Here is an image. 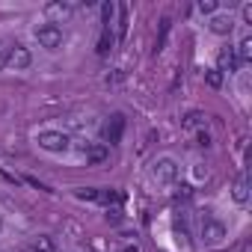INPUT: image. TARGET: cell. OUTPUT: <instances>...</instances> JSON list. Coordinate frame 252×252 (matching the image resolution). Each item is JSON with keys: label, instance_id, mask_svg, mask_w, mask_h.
<instances>
[{"label": "cell", "instance_id": "obj_1", "mask_svg": "<svg viewBox=\"0 0 252 252\" xmlns=\"http://www.w3.org/2000/svg\"><path fill=\"white\" fill-rule=\"evenodd\" d=\"M36 39H39L42 48L57 51V48L63 45V30H60L57 24H39V27H36Z\"/></svg>", "mask_w": 252, "mask_h": 252}, {"label": "cell", "instance_id": "obj_9", "mask_svg": "<svg viewBox=\"0 0 252 252\" xmlns=\"http://www.w3.org/2000/svg\"><path fill=\"white\" fill-rule=\"evenodd\" d=\"M217 60H220V68H217V71H228V74H231V71H237V68H240V60H237L234 48H222Z\"/></svg>", "mask_w": 252, "mask_h": 252}, {"label": "cell", "instance_id": "obj_19", "mask_svg": "<svg viewBox=\"0 0 252 252\" xmlns=\"http://www.w3.org/2000/svg\"><path fill=\"white\" fill-rule=\"evenodd\" d=\"M113 15H116V6L110 3V0H107V3H101V21H104V27L113 24Z\"/></svg>", "mask_w": 252, "mask_h": 252}, {"label": "cell", "instance_id": "obj_18", "mask_svg": "<svg viewBox=\"0 0 252 252\" xmlns=\"http://www.w3.org/2000/svg\"><path fill=\"white\" fill-rule=\"evenodd\" d=\"M205 83H208L211 89H220V86H222V71H217V68H208V71H205Z\"/></svg>", "mask_w": 252, "mask_h": 252}, {"label": "cell", "instance_id": "obj_10", "mask_svg": "<svg viewBox=\"0 0 252 252\" xmlns=\"http://www.w3.org/2000/svg\"><path fill=\"white\" fill-rule=\"evenodd\" d=\"M231 199L240 202V205L249 199V175H246V172H240V175L234 178V184H231Z\"/></svg>", "mask_w": 252, "mask_h": 252}, {"label": "cell", "instance_id": "obj_24", "mask_svg": "<svg viewBox=\"0 0 252 252\" xmlns=\"http://www.w3.org/2000/svg\"><path fill=\"white\" fill-rule=\"evenodd\" d=\"M77 199H86V202H98V190H95V187H80V190H77Z\"/></svg>", "mask_w": 252, "mask_h": 252}, {"label": "cell", "instance_id": "obj_11", "mask_svg": "<svg viewBox=\"0 0 252 252\" xmlns=\"http://www.w3.org/2000/svg\"><path fill=\"white\" fill-rule=\"evenodd\" d=\"M45 15H48V18H54L51 24L65 21V18L71 15V3H45Z\"/></svg>", "mask_w": 252, "mask_h": 252}, {"label": "cell", "instance_id": "obj_28", "mask_svg": "<svg viewBox=\"0 0 252 252\" xmlns=\"http://www.w3.org/2000/svg\"><path fill=\"white\" fill-rule=\"evenodd\" d=\"M122 252H143L140 243H128V246H122Z\"/></svg>", "mask_w": 252, "mask_h": 252}, {"label": "cell", "instance_id": "obj_25", "mask_svg": "<svg viewBox=\"0 0 252 252\" xmlns=\"http://www.w3.org/2000/svg\"><path fill=\"white\" fill-rule=\"evenodd\" d=\"M196 143H199L202 149H208V146H211V134H208V131H199V137H196Z\"/></svg>", "mask_w": 252, "mask_h": 252}, {"label": "cell", "instance_id": "obj_20", "mask_svg": "<svg viewBox=\"0 0 252 252\" xmlns=\"http://www.w3.org/2000/svg\"><path fill=\"white\" fill-rule=\"evenodd\" d=\"M128 33V6H119V39H125Z\"/></svg>", "mask_w": 252, "mask_h": 252}, {"label": "cell", "instance_id": "obj_26", "mask_svg": "<svg viewBox=\"0 0 252 252\" xmlns=\"http://www.w3.org/2000/svg\"><path fill=\"white\" fill-rule=\"evenodd\" d=\"M107 220L119 222V220H122V208H107Z\"/></svg>", "mask_w": 252, "mask_h": 252}, {"label": "cell", "instance_id": "obj_5", "mask_svg": "<svg viewBox=\"0 0 252 252\" xmlns=\"http://www.w3.org/2000/svg\"><path fill=\"white\" fill-rule=\"evenodd\" d=\"M152 175H155V181H160V184H172V181L178 178V163H175L172 158H160V160L155 163Z\"/></svg>", "mask_w": 252, "mask_h": 252}, {"label": "cell", "instance_id": "obj_13", "mask_svg": "<svg viewBox=\"0 0 252 252\" xmlns=\"http://www.w3.org/2000/svg\"><path fill=\"white\" fill-rule=\"evenodd\" d=\"M231 27H234L231 15H214V18H211V30H214L217 36H228V33H231Z\"/></svg>", "mask_w": 252, "mask_h": 252}, {"label": "cell", "instance_id": "obj_15", "mask_svg": "<svg viewBox=\"0 0 252 252\" xmlns=\"http://www.w3.org/2000/svg\"><path fill=\"white\" fill-rule=\"evenodd\" d=\"M199 125H205V113H199V110H190V113L181 119V128H184V131H193V128H199Z\"/></svg>", "mask_w": 252, "mask_h": 252}, {"label": "cell", "instance_id": "obj_6", "mask_svg": "<svg viewBox=\"0 0 252 252\" xmlns=\"http://www.w3.org/2000/svg\"><path fill=\"white\" fill-rule=\"evenodd\" d=\"M30 63H33V57H30V51H27L24 45H15L12 51H6V65H12L15 71L30 68Z\"/></svg>", "mask_w": 252, "mask_h": 252}, {"label": "cell", "instance_id": "obj_8", "mask_svg": "<svg viewBox=\"0 0 252 252\" xmlns=\"http://www.w3.org/2000/svg\"><path fill=\"white\" fill-rule=\"evenodd\" d=\"M175 243H178L184 252L193 249V243H190V228H187V217H175Z\"/></svg>", "mask_w": 252, "mask_h": 252}, {"label": "cell", "instance_id": "obj_27", "mask_svg": "<svg viewBox=\"0 0 252 252\" xmlns=\"http://www.w3.org/2000/svg\"><path fill=\"white\" fill-rule=\"evenodd\" d=\"M243 21H246V24L252 21V3H243Z\"/></svg>", "mask_w": 252, "mask_h": 252}, {"label": "cell", "instance_id": "obj_17", "mask_svg": "<svg viewBox=\"0 0 252 252\" xmlns=\"http://www.w3.org/2000/svg\"><path fill=\"white\" fill-rule=\"evenodd\" d=\"M234 54H237L240 65H243V63H249V60H252V39H249V36H243V39H240V45L234 48Z\"/></svg>", "mask_w": 252, "mask_h": 252}, {"label": "cell", "instance_id": "obj_22", "mask_svg": "<svg viewBox=\"0 0 252 252\" xmlns=\"http://www.w3.org/2000/svg\"><path fill=\"white\" fill-rule=\"evenodd\" d=\"M33 252H54V240H51V237H36Z\"/></svg>", "mask_w": 252, "mask_h": 252}, {"label": "cell", "instance_id": "obj_23", "mask_svg": "<svg viewBox=\"0 0 252 252\" xmlns=\"http://www.w3.org/2000/svg\"><path fill=\"white\" fill-rule=\"evenodd\" d=\"M217 6H220L217 0H199V12H202V15H214Z\"/></svg>", "mask_w": 252, "mask_h": 252}, {"label": "cell", "instance_id": "obj_12", "mask_svg": "<svg viewBox=\"0 0 252 252\" xmlns=\"http://www.w3.org/2000/svg\"><path fill=\"white\" fill-rule=\"evenodd\" d=\"M113 45H116V36H113V30H110V27H104V30H101V36H98V45H95L98 57H107V54L113 51Z\"/></svg>", "mask_w": 252, "mask_h": 252}, {"label": "cell", "instance_id": "obj_16", "mask_svg": "<svg viewBox=\"0 0 252 252\" xmlns=\"http://www.w3.org/2000/svg\"><path fill=\"white\" fill-rule=\"evenodd\" d=\"M169 30H172V21H169V18H160V33H158V42H155V54H160V51L166 48Z\"/></svg>", "mask_w": 252, "mask_h": 252}, {"label": "cell", "instance_id": "obj_4", "mask_svg": "<svg viewBox=\"0 0 252 252\" xmlns=\"http://www.w3.org/2000/svg\"><path fill=\"white\" fill-rule=\"evenodd\" d=\"M36 143H39V146H42L45 152H65L71 140H68V137H65L63 131H42Z\"/></svg>", "mask_w": 252, "mask_h": 252}, {"label": "cell", "instance_id": "obj_2", "mask_svg": "<svg viewBox=\"0 0 252 252\" xmlns=\"http://www.w3.org/2000/svg\"><path fill=\"white\" fill-rule=\"evenodd\" d=\"M225 225L220 222V220H211V217H205L202 220V240H205V246H217V243H222L225 240Z\"/></svg>", "mask_w": 252, "mask_h": 252}, {"label": "cell", "instance_id": "obj_7", "mask_svg": "<svg viewBox=\"0 0 252 252\" xmlns=\"http://www.w3.org/2000/svg\"><path fill=\"white\" fill-rule=\"evenodd\" d=\"M83 155H86V163L98 166V163H104L110 158V149L104 143H89V146H83Z\"/></svg>", "mask_w": 252, "mask_h": 252}, {"label": "cell", "instance_id": "obj_3", "mask_svg": "<svg viewBox=\"0 0 252 252\" xmlns=\"http://www.w3.org/2000/svg\"><path fill=\"white\" fill-rule=\"evenodd\" d=\"M122 134H125V116L122 113H113L110 122L104 125V146H119L122 143Z\"/></svg>", "mask_w": 252, "mask_h": 252}, {"label": "cell", "instance_id": "obj_21", "mask_svg": "<svg viewBox=\"0 0 252 252\" xmlns=\"http://www.w3.org/2000/svg\"><path fill=\"white\" fill-rule=\"evenodd\" d=\"M172 196H175V202H187V199L193 196V187H190V184H178Z\"/></svg>", "mask_w": 252, "mask_h": 252}, {"label": "cell", "instance_id": "obj_14", "mask_svg": "<svg viewBox=\"0 0 252 252\" xmlns=\"http://www.w3.org/2000/svg\"><path fill=\"white\" fill-rule=\"evenodd\" d=\"M122 199H125V196H122L119 190H113V187L98 190V202H101V205H107V208H110V205H113V208H119V202H122Z\"/></svg>", "mask_w": 252, "mask_h": 252}, {"label": "cell", "instance_id": "obj_29", "mask_svg": "<svg viewBox=\"0 0 252 252\" xmlns=\"http://www.w3.org/2000/svg\"><path fill=\"white\" fill-rule=\"evenodd\" d=\"M6 68V48H0V71Z\"/></svg>", "mask_w": 252, "mask_h": 252}]
</instances>
